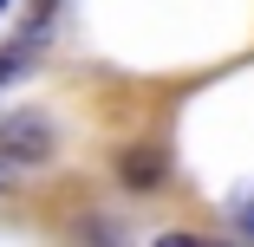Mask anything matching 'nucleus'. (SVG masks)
<instances>
[{
	"label": "nucleus",
	"mask_w": 254,
	"mask_h": 247,
	"mask_svg": "<svg viewBox=\"0 0 254 247\" xmlns=\"http://www.w3.org/2000/svg\"><path fill=\"white\" fill-rule=\"evenodd\" d=\"M20 65H26V52H7V59H0V85H7V78H13Z\"/></svg>",
	"instance_id": "3"
},
{
	"label": "nucleus",
	"mask_w": 254,
	"mask_h": 247,
	"mask_svg": "<svg viewBox=\"0 0 254 247\" xmlns=\"http://www.w3.org/2000/svg\"><path fill=\"white\" fill-rule=\"evenodd\" d=\"M124 182H137V189L163 182V156H157V150H130V156H124Z\"/></svg>",
	"instance_id": "2"
},
{
	"label": "nucleus",
	"mask_w": 254,
	"mask_h": 247,
	"mask_svg": "<svg viewBox=\"0 0 254 247\" xmlns=\"http://www.w3.org/2000/svg\"><path fill=\"white\" fill-rule=\"evenodd\" d=\"M0 13H7V0H0Z\"/></svg>",
	"instance_id": "4"
},
{
	"label": "nucleus",
	"mask_w": 254,
	"mask_h": 247,
	"mask_svg": "<svg viewBox=\"0 0 254 247\" xmlns=\"http://www.w3.org/2000/svg\"><path fill=\"white\" fill-rule=\"evenodd\" d=\"M53 150H59V130L46 111H7L0 117V163L33 169V163H53Z\"/></svg>",
	"instance_id": "1"
}]
</instances>
